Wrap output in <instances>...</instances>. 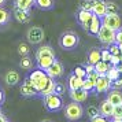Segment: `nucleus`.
<instances>
[{"instance_id": "obj_13", "label": "nucleus", "mask_w": 122, "mask_h": 122, "mask_svg": "<svg viewBox=\"0 0 122 122\" xmlns=\"http://www.w3.org/2000/svg\"><path fill=\"white\" fill-rule=\"evenodd\" d=\"M84 80H85V78L77 77L74 73H71V74L67 77V88H69V91H74V89L82 88Z\"/></svg>"}, {"instance_id": "obj_1", "label": "nucleus", "mask_w": 122, "mask_h": 122, "mask_svg": "<svg viewBox=\"0 0 122 122\" xmlns=\"http://www.w3.org/2000/svg\"><path fill=\"white\" fill-rule=\"evenodd\" d=\"M80 44V37L76 32L73 30H66L61 34L59 37V45L62 50L65 51H71L74 48H77Z\"/></svg>"}, {"instance_id": "obj_35", "label": "nucleus", "mask_w": 122, "mask_h": 122, "mask_svg": "<svg viewBox=\"0 0 122 122\" xmlns=\"http://www.w3.org/2000/svg\"><path fill=\"white\" fill-rule=\"evenodd\" d=\"M112 118H118L122 119V104L114 106V112H112Z\"/></svg>"}, {"instance_id": "obj_41", "label": "nucleus", "mask_w": 122, "mask_h": 122, "mask_svg": "<svg viewBox=\"0 0 122 122\" xmlns=\"http://www.w3.org/2000/svg\"><path fill=\"white\" fill-rule=\"evenodd\" d=\"M115 43L117 44H121L122 43V28L119 30H117V37H115Z\"/></svg>"}, {"instance_id": "obj_36", "label": "nucleus", "mask_w": 122, "mask_h": 122, "mask_svg": "<svg viewBox=\"0 0 122 122\" xmlns=\"http://www.w3.org/2000/svg\"><path fill=\"white\" fill-rule=\"evenodd\" d=\"M66 92V85L65 84H62V82H56V85H55V93L56 95H63Z\"/></svg>"}, {"instance_id": "obj_48", "label": "nucleus", "mask_w": 122, "mask_h": 122, "mask_svg": "<svg viewBox=\"0 0 122 122\" xmlns=\"http://www.w3.org/2000/svg\"><path fill=\"white\" fill-rule=\"evenodd\" d=\"M118 45H119V52H121V55H122V43L121 44H118Z\"/></svg>"}, {"instance_id": "obj_8", "label": "nucleus", "mask_w": 122, "mask_h": 122, "mask_svg": "<svg viewBox=\"0 0 122 122\" xmlns=\"http://www.w3.org/2000/svg\"><path fill=\"white\" fill-rule=\"evenodd\" d=\"M19 93L22 95L23 97H34V96H39V91L33 85L32 80L29 77H26L22 81L21 86H19Z\"/></svg>"}, {"instance_id": "obj_26", "label": "nucleus", "mask_w": 122, "mask_h": 122, "mask_svg": "<svg viewBox=\"0 0 122 122\" xmlns=\"http://www.w3.org/2000/svg\"><path fill=\"white\" fill-rule=\"evenodd\" d=\"M110 67H111V65L108 63V62L102 61V59H100V61L95 65V70L99 73L100 76H103V74H106V73H107V70H108Z\"/></svg>"}, {"instance_id": "obj_6", "label": "nucleus", "mask_w": 122, "mask_h": 122, "mask_svg": "<svg viewBox=\"0 0 122 122\" xmlns=\"http://www.w3.org/2000/svg\"><path fill=\"white\" fill-rule=\"evenodd\" d=\"M102 25L112 29V30H119L122 28V19L118 15V12H107L102 18Z\"/></svg>"}, {"instance_id": "obj_47", "label": "nucleus", "mask_w": 122, "mask_h": 122, "mask_svg": "<svg viewBox=\"0 0 122 122\" xmlns=\"http://www.w3.org/2000/svg\"><path fill=\"white\" fill-rule=\"evenodd\" d=\"M111 122H122V119H118V118H112Z\"/></svg>"}, {"instance_id": "obj_16", "label": "nucleus", "mask_w": 122, "mask_h": 122, "mask_svg": "<svg viewBox=\"0 0 122 122\" xmlns=\"http://www.w3.org/2000/svg\"><path fill=\"white\" fill-rule=\"evenodd\" d=\"M99 110H100V114L106 118H112V112H114V104L111 103L110 100H103L99 106Z\"/></svg>"}, {"instance_id": "obj_23", "label": "nucleus", "mask_w": 122, "mask_h": 122, "mask_svg": "<svg viewBox=\"0 0 122 122\" xmlns=\"http://www.w3.org/2000/svg\"><path fill=\"white\" fill-rule=\"evenodd\" d=\"M34 6L40 8V10H52L54 6H55V1L54 0H34Z\"/></svg>"}, {"instance_id": "obj_17", "label": "nucleus", "mask_w": 122, "mask_h": 122, "mask_svg": "<svg viewBox=\"0 0 122 122\" xmlns=\"http://www.w3.org/2000/svg\"><path fill=\"white\" fill-rule=\"evenodd\" d=\"M4 81L8 86H15L19 84L21 81V77H19V73L15 71V70H8L4 76Z\"/></svg>"}, {"instance_id": "obj_18", "label": "nucleus", "mask_w": 122, "mask_h": 122, "mask_svg": "<svg viewBox=\"0 0 122 122\" xmlns=\"http://www.w3.org/2000/svg\"><path fill=\"white\" fill-rule=\"evenodd\" d=\"M92 12H93L95 15H97L100 19L104 17L106 14H107V4H106L104 0H97L95 3L93 8H92Z\"/></svg>"}, {"instance_id": "obj_14", "label": "nucleus", "mask_w": 122, "mask_h": 122, "mask_svg": "<svg viewBox=\"0 0 122 122\" xmlns=\"http://www.w3.org/2000/svg\"><path fill=\"white\" fill-rule=\"evenodd\" d=\"M69 95H70V99H71V100L78 102V103H82V102H85V100L88 99L89 92H88V91H85V89H82V88H80V89L70 91Z\"/></svg>"}, {"instance_id": "obj_7", "label": "nucleus", "mask_w": 122, "mask_h": 122, "mask_svg": "<svg viewBox=\"0 0 122 122\" xmlns=\"http://www.w3.org/2000/svg\"><path fill=\"white\" fill-rule=\"evenodd\" d=\"M115 37H117V30H112V29L102 25V29H100L99 34H97V39H99L102 44L110 47L111 44L115 43Z\"/></svg>"}, {"instance_id": "obj_20", "label": "nucleus", "mask_w": 122, "mask_h": 122, "mask_svg": "<svg viewBox=\"0 0 122 122\" xmlns=\"http://www.w3.org/2000/svg\"><path fill=\"white\" fill-rule=\"evenodd\" d=\"M55 56H43V58H40V59H36L37 62V67L41 69V70H47V69H50L52 66V63L55 62Z\"/></svg>"}, {"instance_id": "obj_44", "label": "nucleus", "mask_w": 122, "mask_h": 122, "mask_svg": "<svg viewBox=\"0 0 122 122\" xmlns=\"http://www.w3.org/2000/svg\"><path fill=\"white\" fill-rule=\"evenodd\" d=\"M0 122H8V119H7V117L3 114V112H0Z\"/></svg>"}, {"instance_id": "obj_12", "label": "nucleus", "mask_w": 122, "mask_h": 122, "mask_svg": "<svg viewBox=\"0 0 122 122\" xmlns=\"http://www.w3.org/2000/svg\"><path fill=\"white\" fill-rule=\"evenodd\" d=\"M110 89H111V81L106 77V74L99 76L97 82H96V86H95V91L97 93H104V92H108Z\"/></svg>"}, {"instance_id": "obj_2", "label": "nucleus", "mask_w": 122, "mask_h": 122, "mask_svg": "<svg viewBox=\"0 0 122 122\" xmlns=\"http://www.w3.org/2000/svg\"><path fill=\"white\" fill-rule=\"evenodd\" d=\"M63 114L66 117V119L69 121H78V119H81L84 115V108L81 103H78V102H70V103H67L65 107H63Z\"/></svg>"}, {"instance_id": "obj_31", "label": "nucleus", "mask_w": 122, "mask_h": 122, "mask_svg": "<svg viewBox=\"0 0 122 122\" xmlns=\"http://www.w3.org/2000/svg\"><path fill=\"white\" fill-rule=\"evenodd\" d=\"M86 115H88L89 119H93V118L102 115V114H100L99 107H96V106H88V108H86Z\"/></svg>"}, {"instance_id": "obj_42", "label": "nucleus", "mask_w": 122, "mask_h": 122, "mask_svg": "<svg viewBox=\"0 0 122 122\" xmlns=\"http://www.w3.org/2000/svg\"><path fill=\"white\" fill-rule=\"evenodd\" d=\"M91 122H108V119L103 115H99V117H96V118H93V119H91Z\"/></svg>"}, {"instance_id": "obj_39", "label": "nucleus", "mask_w": 122, "mask_h": 122, "mask_svg": "<svg viewBox=\"0 0 122 122\" xmlns=\"http://www.w3.org/2000/svg\"><path fill=\"white\" fill-rule=\"evenodd\" d=\"M108 50H110L111 55H121V52H119V45L117 44V43H114V44H111Z\"/></svg>"}, {"instance_id": "obj_50", "label": "nucleus", "mask_w": 122, "mask_h": 122, "mask_svg": "<svg viewBox=\"0 0 122 122\" xmlns=\"http://www.w3.org/2000/svg\"><path fill=\"white\" fill-rule=\"evenodd\" d=\"M0 112H1V106H0Z\"/></svg>"}, {"instance_id": "obj_25", "label": "nucleus", "mask_w": 122, "mask_h": 122, "mask_svg": "<svg viewBox=\"0 0 122 122\" xmlns=\"http://www.w3.org/2000/svg\"><path fill=\"white\" fill-rule=\"evenodd\" d=\"M34 6V0H14V7L22 8V10H32Z\"/></svg>"}, {"instance_id": "obj_43", "label": "nucleus", "mask_w": 122, "mask_h": 122, "mask_svg": "<svg viewBox=\"0 0 122 122\" xmlns=\"http://www.w3.org/2000/svg\"><path fill=\"white\" fill-rule=\"evenodd\" d=\"M4 102H6V93H4V91H3V89L0 88V106L3 104Z\"/></svg>"}, {"instance_id": "obj_38", "label": "nucleus", "mask_w": 122, "mask_h": 122, "mask_svg": "<svg viewBox=\"0 0 122 122\" xmlns=\"http://www.w3.org/2000/svg\"><path fill=\"white\" fill-rule=\"evenodd\" d=\"M100 52H102V61H106L110 63L111 61V52L110 50H107V48H104V50H100Z\"/></svg>"}, {"instance_id": "obj_19", "label": "nucleus", "mask_w": 122, "mask_h": 122, "mask_svg": "<svg viewBox=\"0 0 122 122\" xmlns=\"http://www.w3.org/2000/svg\"><path fill=\"white\" fill-rule=\"evenodd\" d=\"M34 55H36V59H40V58H43V56H55V51H54V48H52L51 45L45 44V45L39 47Z\"/></svg>"}, {"instance_id": "obj_37", "label": "nucleus", "mask_w": 122, "mask_h": 122, "mask_svg": "<svg viewBox=\"0 0 122 122\" xmlns=\"http://www.w3.org/2000/svg\"><path fill=\"white\" fill-rule=\"evenodd\" d=\"M106 4H107V12H118L119 10V7L114 1H106Z\"/></svg>"}, {"instance_id": "obj_9", "label": "nucleus", "mask_w": 122, "mask_h": 122, "mask_svg": "<svg viewBox=\"0 0 122 122\" xmlns=\"http://www.w3.org/2000/svg\"><path fill=\"white\" fill-rule=\"evenodd\" d=\"M92 17H93V12L92 11H88V10H81L77 12V21L78 23L82 26L84 30L88 32V28H89V23L92 21Z\"/></svg>"}, {"instance_id": "obj_29", "label": "nucleus", "mask_w": 122, "mask_h": 122, "mask_svg": "<svg viewBox=\"0 0 122 122\" xmlns=\"http://www.w3.org/2000/svg\"><path fill=\"white\" fill-rule=\"evenodd\" d=\"M17 52L19 54V56H29L30 55V45L28 43H19Z\"/></svg>"}, {"instance_id": "obj_24", "label": "nucleus", "mask_w": 122, "mask_h": 122, "mask_svg": "<svg viewBox=\"0 0 122 122\" xmlns=\"http://www.w3.org/2000/svg\"><path fill=\"white\" fill-rule=\"evenodd\" d=\"M100 59H102V52H100V50H97V48L89 50V52H88V63L96 65Z\"/></svg>"}, {"instance_id": "obj_10", "label": "nucleus", "mask_w": 122, "mask_h": 122, "mask_svg": "<svg viewBox=\"0 0 122 122\" xmlns=\"http://www.w3.org/2000/svg\"><path fill=\"white\" fill-rule=\"evenodd\" d=\"M12 17L19 23H29L32 19V12H30V10H22V8L14 7L12 8Z\"/></svg>"}, {"instance_id": "obj_4", "label": "nucleus", "mask_w": 122, "mask_h": 122, "mask_svg": "<svg viewBox=\"0 0 122 122\" xmlns=\"http://www.w3.org/2000/svg\"><path fill=\"white\" fill-rule=\"evenodd\" d=\"M43 104L48 111H61L65 106H63V99H62L61 95H56V93H51L43 97Z\"/></svg>"}, {"instance_id": "obj_33", "label": "nucleus", "mask_w": 122, "mask_h": 122, "mask_svg": "<svg viewBox=\"0 0 122 122\" xmlns=\"http://www.w3.org/2000/svg\"><path fill=\"white\" fill-rule=\"evenodd\" d=\"M73 73H74L77 77H81V78H86V76H88V73H86V70H85V67H84V66L74 67Z\"/></svg>"}, {"instance_id": "obj_28", "label": "nucleus", "mask_w": 122, "mask_h": 122, "mask_svg": "<svg viewBox=\"0 0 122 122\" xmlns=\"http://www.w3.org/2000/svg\"><path fill=\"white\" fill-rule=\"evenodd\" d=\"M11 15H12V12L7 11L6 8H3V7H0V26L7 25V23L10 22Z\"/></svg>"}, {"instance_id": "obj_21", "label": "nucleus", "mask_w": 122, "mask_h": 122, "mask_svg": "<svg viewBox=\"0 0 122 122\" xmlns=\"http://www.w3.org/2000/svg\"><path fill=\"white\" fill-rule=\"evenodd\" d=\"M107 100H110L114 106L122 104V92L119 89H111L107 93Z\"/></svg>"}, {"instance_id": "obj_3", "label": "nucleus", "mask_w": 122, "mask_h": 122, "mask_svg": "<svg viewBox=\"0 0 122 122\" xmlns=\"http://www.w3.org/2000/svg\"><path fill=\"white\" fill-rule=\"evenodd\" d=\"M29 78L32 80V82H33V85L37 88V91H40L44 88L45 85H47V82H48V80H50V76L47 74V71L45 70H41V69H34V70H32L30 71V76H29Z\"/></svg>"}, {"instance_id": "obj_27", "label": "nucleus", "mask_w": 122, "mask_h": 122, "mask_svg": "<svg viewBox=\"0 0 122 122\" xmlns=\"http://www.w3.org/2000/svg\"><path fill=\"white\" fill-rule=\"evenodd\" d=\"M119 76H121V71L118 70V67H117V66H111L110 69L107 70V73H106V77L108 78L111 82H112V81H115V80H118Z\"/></svg>"}, {"instance_id": "obj_15", "label": "nucleus", "mask_w": 122, "mask_h": 122, "mask_svg": "<svg viewBox=\"0 0 122 122\" xmlns=\"http://www.w3.org/2000/svg\"><path fill=\"white\" fill-rule=\"evenodd\" d=\"M100 29H102V19H100L97 15H95L92 17V21L89 23V28H88V33L91 36H95V37H97V34H99Z\"/></svg>"}, {"instance_id": "obj_5", "label": "nucleus", "mask_w": 122, "mask_h": 122, "mask_svg": "<svg viewBox=\"0 0 122 122\" xmlns=\"http://www.w3.org/2000/svg\"><path fill=\"white\" fill-rule=\"evenodd\" d=\"M45 37V32L43 28L40 26H30V28L26 30V39H28V43L32 45H37L41 44L44 41Z\"/></svg>"}, {"instance_id": "obj_34", "label": "nucleus", "mask_w": 122, "mask_h": 122, "mask_svg": "<svg viewBox=\"0 0 122 122\" xmlns=\"http://www.w3.org/2000/svg\"><path fill=\"white\" fill-rule=\"evenodd\" d=\"M95 82L92 81V80H89L88 77L84 80V84H82V89H85V91H88V92H91V91H95Z\"/></svg>"}, {"instance_id": "obj_11", "label": "nucleus", "mask_w": 122, "mask_h": 122, "mask_svg": "<svg viewBox=\"0 0 122 122\" xmlns=\"http://www.w3.org/2000/svg\"><path fill=\"white\" fill-rule=\"evenodd\" d=\"M45 71H47V74H48L51 78L58 80V78H61L62 76H63V73H65V67H63V65H62L61 61L55 59V62L52 63V66H51L50 69H47Z\"/></svg>"}, {"instance_id": "obj_45", "label": "nucleus", "mask_w": 122, "mask_h": 122, "mask_svg": "<svg viewBox=\"0 0 122 122\" xmlns=\"http://www.w3.org/2000/svg\"><path fill=\"white\" fill-rule=\"evenodd\" d=\"M117 67H118V70L122 73V55H121V62H119V65H118Z\"/></svg>"}, {"instance_id": "obj_40", "label": "nucleus", "mask_w": 122, "mask_h": 122, "mask_svg": "<svg viewBox=\"0 0 122 122\" xmlns=\"http://www.w3.org/2000/svg\"><path fill=\"white\" fill-rule=\"evenodd\" d=\"M119 62H121V55H111V61H110L111 66H118Z\"/></svg>"}, {"instance_id": "obj_30", "label": "nucleus", "mask_w": 122, "mask_h": 122, "mask_svg": "<svg viewBox=\"0 0 122 122\" xmlns=\"http://www.w3.org/2000/svg\"><path fill=\"white\" fill-rule=\"evenodd\" d=\"M19 66H21V69L30 70V69L33 67V61H32L29 56H22L21 61H19Z\"/></svg>"}, {"instance_id": "obj_22", "label": "nucleus", "mask_w": 122, "mask_h": 122, "mask_svg": "<svg viewBox=\"0 0 122 122\" xmlns=\"http://www.w3.org/2000/svg\"><path fill=\"white\" fill-rule=\"evenodd\" d=\"M55 85H56V81L54 80V78H50V80H48V82H47V85L40 91L39 96L44 97V96H47V95L55 93Z\"/></svg>"}, {"instance_id": "obj_46", "label": "nucleus", "mask_w": 122, "mask_h": 122, "mask_svg": "<svg viewBox=\"0 0 122 122\" xmlns=\"http://www.w3.org/2000/svg\"><path fill=\"white\" fill-rule=\"evenodd\" d=\"M7 1H8V0H0V7L6 6V4H7Z\"/></svg>"}, {"instance_id": "obj_49", "label": "nucleus", "mask_w": 122, "mask_h": 122, "mask_svg": "<svg viewBox=\"0 0 122 122\" xmlns=\"http://www.w3.org/2000/svg\"><path fill=\"white\" fill-rule=\"evenodd\" d=\"M41 122H51L50 119H44V121H41Z\"/></svg>"}, {"instance_id": "obj_32", "label": "nucleus", "mask_w": 122, "mask_h": 122, "mask_svg": "<svg viewBox=\"0 0 122 122\" xmlns=\"http://www.w3.org/2000/svg\"><path fill=\"white\" fill-rule=\"evenodd\" d=\"M96 1H97V0H82V1L80 3V8H81V10L92 11V8H93V6H95Z\"/></svg>"}]
</instances>
